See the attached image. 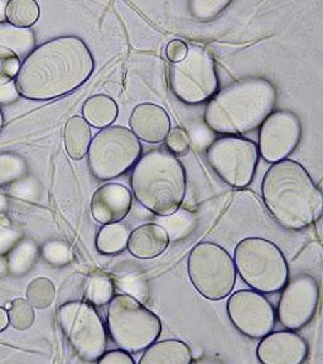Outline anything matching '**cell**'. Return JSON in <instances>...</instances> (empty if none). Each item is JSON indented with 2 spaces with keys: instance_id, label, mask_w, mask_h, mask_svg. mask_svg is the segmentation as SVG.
<instances>
[{
  "instance_id": "obj_1",
  "label": "cell",
  "mask_w": 323,
  "mask_h": 364,
  "mask_svg": "<svg viewBox=\"0 0 323 364\" xmlns=\"http://www.w3.org/2000/svg\"><path fill=\"white\" fill-rule=\"evenodd\" d=\"M94 57L84 40L63 36L47 41L26 57L16 79L18 95L51 100L67 95L90 77Z\"/></svg>"
},
{
  "instance_id": "obj_2",
  "label": "cell",
  "mask_w": 323,
  "mask_h": 364,
  "mask_svg": "<svg viewBox=\"0 0 323 364\" xmlns=\"http://www.w3.org/2000/svg\"><path fill=\"white\" fill-rule=\"evenodd\" d=\"M270 215L287 229L300 230L322 215V193L306 168L293 159L273 164L261 183Z\"/></svg>"
},
{
  "instance_id": "obj_3",
  "label": "cell",
  "mask_w": 323,
  "mask_h": 364,
  "mask_svg": "<svg viewBox=\"0 0 323 364\" xmlns=\"http://www.w3.org/2000/svg\"><path fill=\"white\" fill-rule=\"evenodd\" d=\"M275 102L277 90L268 80H239L211 97L204 110V123L220 134H244L263 124L273 113Z\"/></svg>"
},
{
  "instance_id": "obj_4",
  "label": "cell",
  "mask_w": 323,
  "mask_h": 364,
  "mask_svg": "<svg viewBox=\"0 0 323 364\" xmlns=\"http://www.w3.org/2000/svg\"><path fill=\"white\" fill-rule=\"evenodd\" d=\"M186 171L175 154L157 148L143 154L131 173V188L141 204L160 216L176 214L186 195Z\"/></svg>"
},
{
  "instance_id": "obj_5",
  "label": "cell",
  "mask_w": 323,
  "mask_h": 364,
  "mask_svg": "<svg viewBox=\"0 0 323 364\" xmlns=\"http://www.w3.org/2000/svg\"><path fill=\"white\" fill-rule=\"evenodd\" d=\"M234 263L245 284L261 294L278 292L288 282L290 268L285 257L267 239L245 238L239 242Z\"/></svg>"
},
{
  "instance_id": "obj_6",
  "label": "cell",
  "mask_w": 323,
  "mask_h": 364,
  "mask_svg": "<svg viewBox=\"0 0 323 364\" xmlns=\"http://www.w3.org/2000/svg\"><path fill=\"white\" fill-rule=\"evenodd\" d=\"M108 329L120 349L139 353L158 339L162 323L136 297L120 294L108 304Z\"/></svg>"
},
{
  "instance_id": "obj_7",
  "label": "cell",
  "mask_w": 323,
  "mask_h": 364,
  "mask_svg": "<svg viewBox=\"0 0 323 364\" xmlns=\"http://www.w3.org/2000/svg\"><path fill=\"white\" fill-rule=\"evenodd\" d=\"M141 154V141L131 129L109 125L91 139L87 151L89 168L100 181L113 180L129 170Z\"/></svg>"
},
{
  "instance_id": "obj_8",
  "label": "cell",
  "mask_w": 323,
  "mask_h": 364,
  "mask_svg": "<svg viewBox=\"0 0 323 364\" xmlns=\"http://www.w3.org/2000/svg\"><path fill=\"white\" fill-rule=\"evenodd\" d=\"M188 276L195 289L207 300L217 301L231 294L236 282L233 258L220 245L204 242L188 256Z\"/></svg>"
},
{
  "instance_id": "obj_9",
  "label": "cell",
  "mask_w": 323,
  "mask_h": 364,
  "mask_svg": "<svg viewBox=\"0 0 323 364\" xmlns=\"http://www.w3.org/2000/svg\"><path fill=\"white\" fill-rule=\"evenodd\" d=\"M170 86L172 92L186 104L210 100L219 90L215 61L210 52L201 46H190L187 56L170 65Z\"/></svg>"
},
{
  "instance_id": "obj_10",
  "label": "cell",
  "mask_w": 323,
  "mask_h": 364,
  "mask_svg": "<svg viewBox=\"0 0 323 364\" xmlns=\"http://www.w3.org/2000/svg\"><path fill=\"white\" fill-rule=\"evenodd\" d=\"M58 324L75 354L85 362H97L106 350V330L91 304L70 301L57 313Z\"/></svg>"
},
{
  "instance_id": "obj_11",
  "label": "cell",
  "mask_w": 323,
  "mask_h": 364,
  "mask_svg": "<svg viewBox=\"0 0 323 364\" xmlns=\"http://www.w3.org/2000/svg\"><path fill=\"white\" fill-rule=\"evenodd\" d=\"M206 159L227 185L241 188L248 186L256 175L259 149L256 142L243 136H222L206 149Z\"/></svg>"
},
{
  "instance_id": "obj_12",
  "label": "cell",
  "mask_w": 323,
  "mask_h": 364,
  "mask_svg": "<svg viewBox=\"0 0 323 364\" xmlns=\"http://www.w3.org/2000/svg\"><path fill=\"white\" fill-rule=\"evenodd\" d=\"M227 315L241 334L253 339H261L275 326L274 307L258 291H238L230 296Z\"/></svg>"
},
{
  "instance_id": "obj_13",
  "label": "cell",
  "mask_w": 323,
  "mask_h": 364,
  "mask_svg": "<svg viewBox=\"0 0 323 364\" xmlns=\"http://www.w3.org/2000/svg\"><path fill=\"white\" fill-rule=\"evenodd\" d=\"M279 299L278 320L288 330L305 328L317 311L319 287L311 276H298L284 284Z\"/></svg>"
},
{
  "instance_id": "obj_14",
  "label": "cell",
  "mask_w": 323,
  "mask_h": 364,
  "mask_svg": "<svg viewBox=\"0 0 323 364\" xmlns=\"http://www.w3.org/2000/svg\"><path fill=\"white\" fill-rule=\"evenodd\" d=\"M300 118L288 110L273 112L261 125L259 154L268 162L285 159L301 142Z\"/></svg>"
},
{
  "instance_id": "obj_15",
  "label": "cell",
  "mask_w": 323,
  "mask_h": 364,
  "mask_svg": "<svg viewBox=\"0 0 323 364\" xmlns=\"http://www.w3.org/2000/svg\"><path fill=\"white\" fill-rule=\"evenodd\" d=\"M256 355L264 364H301L308 357V344L295 330L270 331L261 338Z\"/></svg>"
},
{
  "instance_id": "obj_16",
  "label": "cell",
  "mask_w": 323,
  "mask_h": 364,
  "mask_svg": "<svg viewBox=\"0 0 323 364\" xmlns=\"http://www.w3.org/2000/svg\"><path fill=\"white\" fill-rule=\"evenodd\" d=\"M133 205L131 190L120 183H106L97 188L91 199V214L97 223H119L129 214Z\"/></svg>"
},
{
  "instance_id": "obj_17",
  "label": "cell",
  "mask_w": 323,
  "mask_h": 364,
  "mask_svg": "<svg viewBox=\"0 0 323 364\" xmlns=\"http://www.w3.org/2000/svg\"><path fill=\"white\" fill-rule=\"evenodd\" d=\"M131 131L139 141L157 144L165 141L170 131V115L152 102L136 105L131 117Z\"/></svg>"
},
{
  "instance_id": "obj_18",
  "label": "cell",
  "mask_w": 323,
  "mask_h": 364,
  "mask_svg": "<svg viewBox=\"0 0 323 364\" xmlns=\"http://www.w3.org/2000/svg\"><path fill=\"white\" fill-rule=\"evenodd\" d=\"M170 245V233L158 224H144L129 233L128 245L133 256L150 259L162 255Z\"/></svg>"
},
{
  "instance_id": "obj_19",
  "label": "cell",
  "mask_w": 323,
  "mask_h": 364,
  "mask_svg": "<svg viewBox=\"0 0 323 364\" xmlns=\"http://www.w3.org/2000/svg\"><path fill=\"white\" fill-rule=\"evenodd\" d=\"M192 362V353L185 341H162L150 344L144 350L141 364H188Z\"/></svg>"
},
{
  "instance_id": "obj_20",
  "label": "cell",
  "mask_w": 323,
  "mask_h": 364,
  "mask_svg": "<svg viewBox=\"0 0 323 364\" xmlns=\"http://www.w3.org/2000/svg\"><path fill=\"white\" fill-rule=\"evenodd\" d=\"M65 148L72 159H82L87 154L91 143L90 124L82 117L74 115L65 127Z\"/></svg>"
},
{
  "instance_id": "obj_21",
  "label": "cell",
  "mask_w": 323,
  "mask_h": 364,
  "mask_svg": "<svg viewBox=\"0 0 323 364\" xmlns=\"http://www.w3.org/2000/svg\"><path fill=\"white\" fill-rule=\"evenodd\" d=\"M40 256V245L31 238H22L6 255L8 272L14 277L24 276L35 266Z\"/></svg>"
},
{
  "instance_id": "obj_22",
  "label": "cell",
  "mask_w": 323,
  "mask_h": 364,
  "mask_svg": "<svg viewBox=\"0 0 323 364\" xmlns=\"http://www.w3.org/2000/svg\"><path fill=\"white\" fill-rule=\"evenodd\" d=\"M118 117V105L111 97L97 94L89 97L82 108V118L95 128H106Z\"/></svg>"
},
{
  "instance_id": "obj_23",
  "label": "cell",
  "mask_w": 323,
  "mask_h": 364,
  "mask_svg": "<svg viewBox=\"0 0 323 364\" xmlns=\"http://www.w3.org/2000/svg\"><path fill=\"white\" fill-rule=\"evenodd\" d=\"M129 232L124 224H104L97 237V248L102 255H118L128 245Z\"/></svg>"
},
{
  "instance_id": "obj_24",
  "label": "cell",
  "mask_w": 323,
  "mask_h": 364,
  "mask_svg": "<svg viewBox=\"0 0 323 364\" xmlns=\"http://www.w3.org/2000/svg\"><path fill=\"white\" fill-rule=\"evenodd\" d=\"M40 6L34 0H11L6 1V19L17 28H29L40 18Z\"/></svg>"
},
{
  "instance_id": "obj_25",
  "label": "cell",
  "mask_w": 323,
  "mask_h": 364,
  "mask_svg": "<svg viewBox=\"0 0 323 364\" xmlns=\"http://www.w3.org/2000/svg\"><path fill=\"white\" fill-rule=\"evenodd\" d=\"M28 173V164L16 152L0 154V188L19 181Z\"/></svg>"
},
{
  "instance_id": "obj_26",
  "label": "cell",
  "mask_w": 323,
  "mask_h": 364,
  "mask_svg": "<svg viewBox=\"0 0 323 364\" xmlns=\"http://www.w3.org/2000/svg\"><path fill=\"white\" fill-rule=\"evenodd\" d=\"M86 296L92 305H108L114 297V282L104 273H92L87 279Z\"/></svg>"
},
{
  "instance_id": "obj_27",
  "label": "cell",
  "mask_w": 323,
  "mask_h": 364,
  "mask_svg": "<svg viewBox=\"0 0 323 364\" xmlns=\"http://www.w3.org/2000/svg\"><path fill=\"white\" fill-rule=\"evenodd\" d=\"M27 300L34 309H45L51 306L52 302L56 299V289L51 279L38 277L33 279L26 291Z\"/></svg>"
},
{
  "instance_id": "obj_28",
  "label": "cell",
  "mask_w": 323,
  "mask_h": 364,
  "mask_svg": "<svg viewBox=\"0 0 323 364\" xmlns=\"http://www.w3.org/2000/svg\"><path fill=\"white\" fill-rule=\"evenodd\" d=\"M40 256L48 264L55 267L68 266L75 258L71 247L58 239L47 240L40 248Z\"/></svg>"
},
{
  "instance_id": "obj_29",
  "label": "cell",
  "mask_w": 323,
  "mask_h": 364,
  "mask_svg": "<svg viewBox=\"0 0 323 364\" xmlns=\"http://www.w3.org/2000/svg\"><path fill=\"white\" fill-rule=\"evenodd\" d=\"M34 307L26 299H16L8 304V318L9 324L17 330H27L33 325Z\"/></svg>"
},
{
  "instance_id": "obj_30",
  "label": "cell",
  "mask_w": 323,
  "mask_h": 364,
  "mask_svg": "<svg viewBox=\"0 0 323 364\" xmlns=\"http://www.w3.org/2000/svg\"><path fill=\"white\" fill-rule=\"evenodd\" d=\"M230 6L227 0H192L188 3L190 13L199 22H211Z\"/></svg>"
},
{
  "instance_id": "obj_31",
  "label": "cell",
  "mask_w": 323,
  "mask_h": 364,
  "mask_svg": "<svg viewBox=\"0 0 323 364\" xmlns=\"http://www.w3.org/2000/svg\"><path fill=\"white\" fill-rule=\"evenodd\" d=\"M116 286L126 295L136 297V300L142 302L148 296V286L142 274L138 272L123 273L115 279Z\"/></svg>"
},
{
  "instance_id": "obj_32",
  "label": "cell",
  "mask_w": 323,
  "mask_h": 364,
  "mask_svg": "<svg viewBox=\"0 0 323 364\" xmlns=\"http://www.w3.org/2000/svg\"><path fill=\"white\" fill-rule=\"evenodd\" d=\"M21 68V60L16 52L6 46H0V86L16 81Z\"/></svg>"
},
{
  "instance_id": "obj_33",
  "label": "cell",
  "mask_w": 323,
  "mask_h": 364,
  "mask_svg": "<svg viewBox=\"0 0 323 364\" xmlns=\"http://www.w3.org/2000/svg\"><path fill=\"white\" fill-rule=\"evenodd\" d=\"M165 142H167V147L170 149V152L175 156L187 154L190 147H191V139L188 136L187 132L182 129L181 127L172 128L165 138Z\"/></svg>"
},
{
  "instance_id": "obj_34",
  "label": "cell",
  "mask_w": 323,
  "mask_h": 364,
  "mask_svg": "<svg viewBox=\"0 0 323 364\" xmlns=\"http://www.w3.org/2000/svg\"><path fill=\"white\" fill-rule=\"evenodd\" d=\"M22 238V233L18 229L0 227V257L6 256Z\"/></svg>"
},
{
  "instance_id": "obj_35",
  "label": "cell",
  "mask_w": 323,
  "mask_h": 364,
  "mask_svg": "<svg viewBox=\"0 0 323 364\" xmlns=\"http://www.w3.org/2000/svg\"><path fill=\"white\" fill-rule=\"evenodd\" d=\"M97 363L100 364H134V359L131 358V354L118 349L111 352L104 353L100 358L97 359Z\"/></svg>"
},
{
  "instance_id": "obj_36",
  "label": "cell",
  "mask_w": 323,
  "mask_h": 364,
  "mask_svg": "<svg viewBox=\"0 0 323 364\" xmlns=\"http://www.w3.org/2000/svg\"><path fill=\"white\" fill-rule=\"evenodd\" d=\"M187 52L188 46L186 45V42L181 40L170 41L168 46H167V50H165L167 57L172 63L182 61L185 57L187 56Z\"/></svg>"
},
{
  "instance_id": "obj_37",
  "label": "cell",
  "mask_w": 323,
  "mask_h": 364,
  "mask_svg": "<svg viewBox=\"0 0 323 364\" xmlns=\"http://www.w3.org/2000/svg\"><path fill=\"white\" fill-rule=\"evenodd\" d=\"M9 325V318H8V311L4 307H0V331L6 329Z\"/></svg>"
},
{
  "instance_id": "obj_38",
  "label": "cell",
  "mask_w": 323,
  "mask_h": 364,
  "mask_svg": "<svg viewBox=\"0 0 323 364\" xmlns=\"http://www.w3.org/2000/svg\"><path fill=\"white\" fill-rule=\"evenodd\" d=\"M8 272V264H6V256L0 257V279H4Z\"/></svg>"
},
{
  "instance_id": "obj_39",
  "label": "cell",
  "mask_w": 323,
  "mask_h": 364,
  "mask_svg": "<svg viewBox=\"0 0 323 364\" xmlns=\"http://www.w3.org/2000/svg\"><path fill=\"white\" fill-rule=\"evenodd\" d=\"M6 209H8V200L3 193H0V215L4 214Z\"/></svg>"
},
{
  "instance_id": "obj_40",
  "label": "cell",
  "mask_w": 323,
  "mask_h": 364,
  "mask_svg": "<svg viewBox=\"0 0 323 364\" xmlns=\"http://www.w3.org/2000/svg\"><path fill=\"white\" fill-rule=\"evenodd\" d=\"M3 127H4V115H3V110L0 108V132L3 129Z\"/></svg>"
},
{
  "instance_id": "obj_41",
  "label": "cell",
  "mask_w": 323,
  "mask_h": 364,
  "mask_svg": "<svg viewBox=\"0 0 323 364\" xmlns=\"http://www.w3.org/2000/svg\"><path fill=\"white\" fill-rule=\"evenodd\" d=\"M0 22H1V21H0Z\"/></svg>"
}]
</instances>
